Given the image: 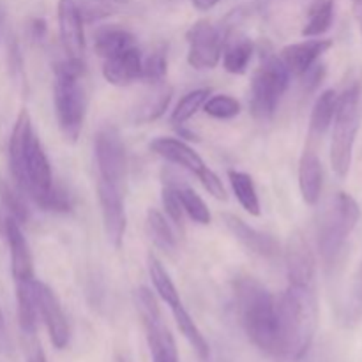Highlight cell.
Wrapping results in <instances>:
<instances>
[{
  "instance_id": "cell-31",
  "label": "cell",
  "mask_w": 362,
  "mask_h": 362,
  "mask_svg": "<svg viewBox=\"0 0 362 362\" xmlns=\"http://www.w3.org/2000/svg\"><path fill=\"white\" fill-rule=\"evenodd\" d=\"M172 182L175 186L177 194H179V200L182 204L184 212L193 219L194 223H200V225H209L211 223V212H209L207 204L200 198V194H197V191L193 187H189L187 184H184L182 180L172 177Z\"/></svg>"
},
{
  "instance_id": "cell-27",
  "label": "cell",
  "mask_w": 362,
  "mask_h": 362,
  "mask_svg": "<svg viewBox=\"0 0 362 362\" xmlns=\"http://www.w3.org/2000/svg\"><path fill=\"white\" fill-rule=\"evenodd\" d=\"M225 52H223V66L228 73L243 74L250 66V60L253 57V45L244 35L232 37L225 42Z\"/></svg>"
},
{
  "instance_id": "cell-2",
  "label": "cell",
  "mask_w": 362,
  "mask_h": 362,
  "mask_svg": "<svg viewBox=\"0 0 362 362\" xmlns=\"http://www.w3.org/2000/svg\"><path fill=\"white\" fill-rule=\"evenodd\" d=\"M240 324L250 341L267 356L278 350V306L276 297L258 279L243 276L235 281Z\"/></svg>"
},
{
  "instance_id": "cell-17",
  "label": "cell",
  "mask_w": 362,
  "mask_h": 362,
  "mask_svg": "<svg viewBox=\"0 0 362 362\" xmlns=\"http://www.w3.org/2000/svg\"><path fill=\"white\" fill-rule=\"evenodd\" d=\"M141 66H144L141 53L136 48V45H133L129 48L105 59L103 76L106 78L108 83L117 85V87H126V85L140 80Z\"/></svg>"
},
{
  "instance_id": "cell-3",
  "label": "cell",
  "mask_w": 362,
  "mask_h": 362,
  "mask_svg": "<svg viewBox=\"0 0 362 362\" xmlns=\"http://www.w3.org/2000/svg\"><path fill=\"white\" fill-rule=\"evenodd\" d=\"M83 66V62H76L67 57L55 66L53 98H55L57 120L62 134L71 141H76L80 136L85 112H87V95L80 81Z\"/></svg>"
},
{
  "instance_id": "cell-10",
  "label": "cell",
  "mask_w": 362,
  "mask_h": 362,
  "mask_svg": "<svg viewBox=\"0 0 362 362\" xmlns=\"http://www.w3.org/2000/svg\"><path fill=\"white\" fill-rule=\"evenodd\" d=\"M53 187V175L49 168L48 156L42 148L41 140L32 134L27 148V159H25V175L21 193H27L39 207L42 209L49 191Z\"/></svg>"
},
{
  "instance_id": "cell-40",
  "label": "cell",
  "mask_w": 362,
  "mask_h": 362,
  "mask_svg": "<svg viewBox=\"0 0 362 362\" xmlns=\"http://www.w3.org/2000/svg\"><path fill=\"white\" fill-rule=\"evenodd\" d=\"M71 207H73V200H71V194L67 193V189L53 184L52 191H49L48 198H46L45 205H42V211L69 212Z\"/></svg>"
},
{
  "instance_id": "cell-22",
  "label": "cell",
  "mask_w": 362,
  "mask_h": 362,
  "mask_svg": "<svg viewBox=\"0 0 362 362\" xmlns=\"http://www.w3.org/2000/svg\"><path fill=\"white\" fill-rule=\"evenodd\" d=\"M172 87L166 85L165 81L152 85V90L145 95L144 101H141L140 105H138V108L134 110V122L147 124L159 119V117L166 112L170 101H172Z\"/></svg>"
},
{
  "instance_id": "cell-24",
  "label": "cell",
  "mask_w": 362,
  "mask_h": 362,
  "mask_svg": "<svg viewBox=\"0 0 362 362\" xmlns=\"http://www.w3.org/2000/svg\"><path fill=\"white\" fill-rule=\"evenodd\" d=\"M133 45V34L120 27H105L95 32L94 49L103 59H108V57L115 55V53L122 52V49L129 48Z\"/></svg>"
},
{
  "instance_id": "cell-5",
  "label": "cell",
  "mask_w": 362,
  "mask_h": 362,
  "mask_svg": "<svg viewBox=\"0 0 362 362\" xmlns=\"http://www.w3.org/2000/svg\"><path fill=\"white\" fill-rule=\"evenodd\" d=\"M359 204L349 193H338L332 198L318 226V250L325 267H334L346 239L359 221Z\"/></svg>"
},
{
  "instance_id": "cell-21",
  "label": "cell",
  "mask_w": 362,
  "mask_h": 362,
  "mask_svg": "<svg viewBox=\"0 0 362 362\" xmlns=\"http://www.w3.org/2000/svg\"><path fill=\"white\" fill-rule=\"evenodd\" d=\"M322 184H324V170L317 152L308 148L304 151L299 163V187L304 202L308 205H317L320 200Z\"/></svg>"
},
{
  "instance_id": "cell-20",
  "label": "cell",
  "mask_w": 362,
  "mask_h": 362,
  "mask_svg": "<svg viewBox=\"0 0 362 362\" xmlns=\"http://www.w3.org/2000/svg\"><path fill=\"white\" fill-rule=\"evenodd\" d=\"M332 46L329 39H308V41L296 42L283 48L281 62L288 69L290 74H304L313 64L318 62L322 55Z\"/></svg>"
},
{
  "instance_id": "cell-43",
  "label": "cell",
  "mask_w": 362,
  "mask_h": 362,
  "mask_svg": "<svg viewBox=\"0 0 362 362\" xmlns=\"http://www.w3.org/2000/svg\"><path fill=\"white\" fill-rule=\"evenodd\" d=\"M191 2H193V6L197 7L198 11H209L212 9L219 0H191Z\"/></svg>"
},
{
  "instance_id": "cell-12",
  "label": "cell",
  "mask_w": 362,
  "mask_h": 362,
  "mask_svg": "<svg viewBox=\"0 0 362 362\" xmlns=\"http://www.w3.org/2000/svg\"><path fill=\"white\" fill-rule=\"evenodd\" d=\"M34 293L35 303H37L39 317L42 318L46 329H48V334L53 346L59 350L66 349L71 338V329L59 297L55 296V292L48 285H45L42 281H37V279H34Z\"/></svg>"
},
{
  "instance_id": "cell-9",
  "label": "cell",
  "mask_w": 362,
  "mask_h": 362,
  "mask_svg": "<svg viewBox=\"0 0 362 362\" xmlns=\"http://www.w3.org/2000/svg\"><path fill=\"white\" fill-rule=\"evenodd\" d=\"M95 159L99 179L122 186L126 177V147L120 133L113 126H105L95 134Z\"/></svg>"
},
{
  "instance_id": "cell-23",
  "label": "cell",
  "mask_w": 362,
  "mask_h": 362,
  "mask_svg": "<svg viewBox=\"0 0 362 362\" xmlns=\"http://www.w3.org/2000/svg\"><path fill=\"white\" fill-rule=\"evenodd\" d=\"M16 304H18V322L25 334H35L37 329L39 310L35 303L34 279L30 281L16 283Z\"/></svg>"
},
{
  "instance_id": "cell-44",
  "label": "cell",
  "mask_w": 362,
  "mask_h": 362,
  "mask_svg": "<svg viewBox=\"0 0 362 362\" xmlns=\"http://www.w3.org/2000/svg\"><path fill=\"white\" fill-rule=\"evenodd\" d=\"M28 362H48L46 361V356H45V352H42L41 346L37 345L34 350H32L30 357H28Z\"/></svg>"
},
{
  "instance_id": "cell-30",
  "label": "cell",
  "mask_w": 362,
  "mask_h": 362,
  "mask_svg": "<svg viewBox=\"0 0 362 362\" xmlns=\"http://www.w3.org/2000/svg\"><path fill=\"white\" fill-rule=\"evenodd\" d=\"M147 269H148V276H151L152 283H154L156 292H158V296L161 297L170 308L182 303V300H180L179 290H177V286L173 285L172 278H170V274L166 272V269L163 267V264L154 257V255H148L147 257Z\"/></svg>"
},
{
  "instance_id": "cell-11",
  "label": "cell",
  "mask_w": 362,
  "mask_h": 362,
  "mask_svg": "<svg viewBox=\"0 0 362 362\" xmlns=\"http://www.w3.org/2000/svg\"><path fill=\"white\" fill-rule=\"evenodd\" d=\"M186 37L189 45L187 62L194 69H212L218 66L223 46H225V39L219 28H216L209 21H198L187 30Z\"/></svg>"
},
{
  "instance_id": "cell-25",
  "label": "cell",
  "mask_w": 362,
  "mask_h": 362,
  "mask_svg": "<svg viewBox=\"0 0 362 362\" xmlns=\"http://www.w3.org/2000/svg\"><path fill=\"white\" fill-rule=\"evenodd\" d=\"M172 313H173V318H175V322H177V327L180 329V332H182L184 338L187 339V343L193 346V350L198 354V357H200V359L207 361L209 356H211V349H209L207 339H205V336L202 334V331L198 329V325L194 324V320L191 318V315L187 313V310L184 308V304L182 303L175 304V306L172 308Z\"/></svg>"
},
{
  "instance_id": "cell-19",
  "label": "cell",
  "mask_w": 362,
  "mask_h": 362,
  "mask_svg": "<svg viewBox=\"0 0 362 362\" xmlns=\"http://www.w3.org/2000/svg\"><path fill=\"white\" fill-rule=\"evenodd\" d=\"M32 134H34V131H32L30 115H28L27 110H21L18 113V119L14 122L13 133L9 138V168L20 191L23 187L25 159H27V148Z\"/></svg>"
},
{
  "instance_id": "cell-18",
  "label": "cell",
  "mask_w": 362,
  "mask_h": 362,
  "mask_svg": "<svg viewBox=\"0 0 362 362\" xmlns=\"http://www.w3.org/2000/svg\"><path fill=\"white\" fill-rule=\"evenodd\" d=\"M6 239L11 251V271H13L14 283L34 279V262H32L30 247L21 232V225L13 218H7L6 221Z\"/></svg>"
},
{
  "instance_id": "cell-13",
  "label": "cell",
  "mask_w": 362,
  "mask_h": 362,
  "mask_svg": "<svg viewBox=\"0 0 362 362\" xmlns=\"http://www.w3.org/2000/svg\"><path fill=\"white\" fill-rule=\"evenodd\" d=\"M98 197L101 204L103 221H105V232L110 243L119 250L122 246L124 233H126V209H124L122 193L120 186L105 182L99 179Z\"/></svg>"
},
{
  "instance_id": "cell-35",
  "label": "cell",
  "mask_w": 362,
  "mask_h": 362,
  "mask_svg": "<svg viewBox=\"0 0 362 362\" xmlns=\"http://www.w3.org/2000/svg\"><path fill=\"white\" fill-rule=\"evenodd\" d=\"M161 198H163V207H165L170 221H172L173 225L177 226V230L184 235V232H186V225H184V209L179 200V194H177L175 191V186H173L172 182V175L165 177Z\"/></svg>"
},
{
  "instance_id": "cell-46",
  "label": "cell",
  "mask_w": 362,
  "mask_h": 362,
  "mask_svg": "<svg viewBox=\"0 0 362 362\" xmlns=\"http://www.w3.org/2000/svg\"><path fill=\"white\" fill-rule=\"evenodd\" d=\"M0 27H2V16H0Z\"/></svg>"
},
{
  "instance_id": "cell-39",
  "label": "cell",
  "mask_w": 362,
  "mask_h": 362,
  "mask_svg": "<svg viewBox=\"0 0 362 362\" xmlns=\"http://www.w3.org/2000/svg\"><path fill=\"white\" fill-rule=\"evenodd\" d=\"M83 23H94L112 16L113 7L108 0H74Z\"/></svg>"
},
{
  "instance_id": "cell-6",
  "label": "cell",
  "mask_w": 362,
  "mask_h": 362,
  "mask_svg": "<svg viewBox=\"0 0 362 362\" xmlns=\"http://www.w3.org/2000/svg\"><path fill=\"white\" fill-rule=\"evenodd\" d=\"M290 73L279 57H267L251 81L250 110L258 122H267L274 117L281 95L288 87Z\"/></svg>"
},
{
  "instance_id": "cell-42",
  "label": "cell",
  "mask_w": 362,
  "mask_h": 362,
  "mask_svg": "<svg viewBox=\"0 0 362 362\" xmlns=\"http://www.w3.org/2000/svg\"><path fill=\"white\" fill-rule=\"evenodd\" d=\"M14 346H13V339H11L9 331H7V324L6 318H4L2 310H0V354L2 356H13Z\"/></svg>"
},
{
  "instance_id": "cell-16",
  "label": "cell",
  "mask_w": 362,
  "mask_h": 362,
  "mask_svg": "<svg viewBox=\"0 0 362 362\" xmlns=\"http://www.w3.org/2000/svg\"><path fill=\"white\" fill-rule=\"evenodd\" d=\"M223 223H225L226 228L230 230L233 237L243 244L246 250H250L251 253L258 255L262 258H278L281 255V246H279L278 240L272 235L264 232H258L257 228L250 226L247 223H244L243 219L237 218L233 214H225L223 216Z\"/></svg>"
},
{
  "instance_id": "cell-14",
  "label": "cell",
  "mask_w": 362,
  "mask_h": 362,
  "mask_svg": "<svg viewBox=\"0 0 362 362\" xmlns=\"http://www.w3.org/2000/svg\"><path fill=\"white\" fill-rule=\"evenodd\" d=\"M285 262L290 285L315 286V255L300 232L290 235L285 250Z\"/></svg>"
},
{
  "instance_id": "cell-29",
  "label": "cell",
  "mask_w": 362,
  "mask_h": 362,
  "mask_svg": "<svg viewBox=\"0 0 362 362\" xmlns=\"http://www.w3.org/2000/svg\"><path fill=\"white\" fill-rule=\"evenodd\" d=\"M228 180L232 184V189L235 193L239 204L250 212L251 216H260V200L257 194V186H255L253 177L244 172L230 170Z\"/></svg>"
},
{
  "instance_id": "cell-8",
  "label": "cell",
  "mask_w": 362,
  "mask_h": 362,
  "mask_svg": "<svg viewBox=\"0 0 362 362\" xmlns=\"http://www.w3.org/2000/svg\"><path fill=\"white\" fill-rule=\"evenodd\" d=\"M151 148L158 156H161L166 161L173 163V165L182 166L184 170H187L189 173L198 177L202 184H204L205 189L212 194L218 200H226V191L223 182L219 180V177L209 168L204 163V159L193 151L187 144H184L182 140H177V138H156L151 144Z\"/></svg>"
},
{
  "instance_id": "cell-36",
  "label": "cell",
  "mask_w": 362,
  "mask_h": 362,
  "mask_svg": "<svg viewBox=\"0 0 362 362\" xmlns=\"http://www.w3.org/2000/svg\"><path fill=\"white\" fill-rule=\"evenodd\" d=\"M0 200H2L4 207L9 212V218H13L20 225L28 221L30 212H28L27 204L23 202L21 194L16 193L11 186H7L6 182H0Z\"/></svg>"
},
{
  "instance_id": "cell-7",
  "label": "cell",
  "mask_w": 362,
  "mask_h": 362,
  "mask_svg": "<svg viewBox=\"0 0 362 362\" xmlns=\"http://www.w3.org/2000/svg\"><path fill=\"white\" fill-rule=\"evenodd\" d=\"M133 299L138 315H140L141 325L145 329V338H147L152 362H179L175 339L163 320L154 293L145 286H140L134 290Z\"/></svg>"
},
{
  "instance_id": "cell-47",
  "label": "cell",
  "mask_w": 362,
  "mask_h": 362,
  "mask_svg": "<svg viewBox=\"0 0 362 362\" xmlns=\"http://www.w3.org/2000/svg\"><path fill=\"white\" fill-rule=\"evenodd\" d=\"M117 362H126V361H120V359H119V361H117Z\"/></svg>"
},
{
  "instance_id": "cell-34",
  "label": "cell",
  "mask_w": 362,
  "mask_h": 362,
  "mask_svg": "<svg viewBox=\"0 0 362 362\" xmlns=\"http://www.w3.org/2000/svg\"><path fill=\"white\" fill-rule=\"evenodd\" d=\"M211 95V88H198V90H191L184 95L179 101V105L175 106L172 113V122L177 124V126H182L184 122L191 119L202 106L205 105V101Z\"/></svg>"
},
{
  "instance_id": "cell-26",
  "label": "cell",
  "mask_w": 362,
  "mask_h": 362,
  "mask_svg": "<svg viewBox=\"0 0 362 362\" xmlns=\"http://www.w3.org/2000/svg\"><path fill=\"white\" fill-rule=\"evenodd\" d=\"M336 106H338V92L336 90L329 88V90L322 92V94L318 95L310 119V133L313 134V136H322V134H325V131L329 129V126H331L332 120H334Z\"/></svg>"
},
{
  "instance_id": "cell-1",
  "label": "cell",
  "mask_w": 362,
  "mask_h": 362,
  "mask_svg": "<svg viewBox=\"0 0 362 362\" xmlns=\"http://www.w3.org/2000/svg\"><path fill=\"white\" fill-rule=\"evenodd\" d=\"M278 306V350L274 359L299 362L310 352L318 324L315 286L290 285L276 299Z\"/></svg>"
},
{
  "instance_id": "cell-38",
  "label": "cell",
  "mask_w": 362,
  "mask_h": 362,
  "mask_svg": "<svg viewBox=\"0 0 362 362\" xmlns=\"http://www.w3.org/2000/svg\"><path fill=\"white\" fill-rule=\"evenodd\" d=\"M205 113L214 119L226 120L233 119L240 113V105L237 99L230 98V95H214V98L207 99L204 105Z\"/></svg>"
},
{
  "instance_id": "cell-32",
  "label": "cell",
  "mask_w": 362,
  "mask_h": 362,
  "mask_svg": "<svg viewBox=\"0 0 362 362\" xmlns=\"http://www.w3.org/2000/svg\"><path fill=\"white\" fill-rule=\"evenodd\" d=\"M147 233L159 250L166 253H173L177 250V239L172 226L168 225L165 216L156 209H148L147 212Z\"/></svg>"
},
{
  "instance_id": "cell-33",
  "label": "cell",
  "mask_w": 362,
  "mask_h": 362,
  "mask_svg": "<svg viewBox=\"0 0 362 362\" xmlns=\"http://www.w3.org/2000/svg\"><path fill=\"white\" fill-rule=\"evenodd\" d=\"M362 322V262L356 272L352 286H350L349 299L341 310V324L345 327H356Z\"/></svg>"
},
{
  "instance_id": "cell-37",
  "label": "cell",
  "mask_w": 362,
  "mask_h": 362,
  "mask_svg": "<svg viewBox=\"0 0 362 362\" xmlns=\"http://www.w3.org/2000/svg\"><path fill=\"white\" fill-rule=\"evenodd\" d=\"M166 69H168V62H166V55L163 49H156L154 53L144 60L141 66V80L147 81L148 85H156L165 81Z\"/></svg>"
},
{
  "instance_id": "cell-41",
  "label": "cell",
  "mask_w": 362,
  "mask_h": 362,
  "mask_svg": "<svg viewBox=\"0 0 362 362\" xmlns=\"http://www.w3.org/2000/svg\"><path fill=\"white\" fill-rule=\"evenodd\" d=\"M300 76L304 78V87H306V90H315V88L320 85V81L324 80L325 76V67L322 66V64H313V66L310 67V69L306 71L304 74H300Z\"/></svg>"
},
{
  "instance_id": "cell-28",
  "label": "cell",
  "mask_w": 362,
  "mask_h": 362,
  "mask_svg": "<svg viewBox=\"0 0 362 362\" xmlns=\"http://www.w3.org/2000/svg\"><path fill=\"white\" fill-rule=\"evenodd\" d=\"M334 21V0H315L308 11L304 23V37H318L331 28Z\"/></svg>"
},
{
  "instance_id": "cell-15",
  "label": "cell",
  "mask_w": 362,
  "mask_h": 362,
  "mask_svg": "<svg viewBox=\"0 0 362 362\" xmlns=\"http://www.w3.org/2000/svg\"><path fill=\"white\" fill-rule=\"evenodd\" d=\"M59 34L64 53L67 59L83 62L85 57V34L83 20L74 0H59Z\"/></svg>"
},
{
  "instance_id": "cell-4",
  "label": "cell",
  "mask_w": 362,
  "mask_h": 362,
  "mask_svg": "<svg viewBox=\"0 0 362 362\" xmlns=\"http://www.w3.org/2000/svg\"><path fill=\"white\" fill-rule=\"evenodd\" d=\"M361 87L350 85L338 95L334 115V129L331 141V165L338 177L345 179L352 165L354 144L361 122Z\"/></svg>"
},
{
  "instance_id": "cell-45",
  "label": "cell",
  "mask_w": 362,
  "mask_h": 362,
  "mask_svg": "<svg viewBox=\"0 0 362 362\" xmlns=\"http://www.w3.org/2000/svg\"><path fill=\"white\" fill-rule=\"evenodd\" d=\"M357 16H359L362 25V0H357Z\"/></svg>"
}]
</instances>
